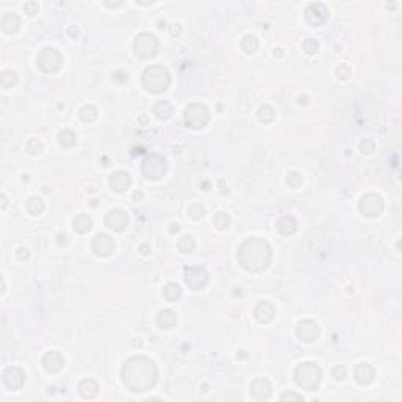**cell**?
Segmentation results:
<instances>
[{
	"instance_id": "9a60e30c",
	"label": "cell",
	"mask_w": 402,
	"mask_h": 402,
	"mask_svg": "<svg viewBox=\"0 0 402 402\" xmlns=\"http://www.w3.org/2000/svg\"><path fill=\"white\" fill-rule=\"evenodd\" d=\"M104 222H106V226L115 232H121L126 226H127V222H129V217L124 211L121 209H110L107 214H106V218H104Z\"/></svg>"
},
{
	"instance_id": "f6af8a7d",
	"label": "cell",
	"mask_w": 402,
	"mask_h": 402,
	"mask_svg": "<svg viewBox=\"0 0 402 402\" xmlns=\"http://www.w3.org/2000/svg\"><path fill=\"white\" fill-rule=\"evenodd\" d=\"M16 256H18L19 261H27L29 256H30V252H29V249H25V247H19L18 252H16Z\"/></svg>"
},
{
	"instance_id": "f5cc1de1",
	"label": "cell",
	"mask_w": 402,
	"mask_h": 402,
	"mask_svg": "<svg viewBox=\"0 0 402 402\" xmlns=\"http://www.w3.org/2000/svg\"><path fill=\"white\" fill-rule=\"evenodd\" d=\"M164 27H165V21H164V22L160 21V22H159V29H164Z\"/></svg>"
},
{
	"instance_id": "30bf717a",
	"label": "cell",
	"mask_w": 402,
	"mask_h": 402,
	"mask_svg": "<svg viewBox=\"0 0 402 402\" xmlns=\"http://www.w3.org/2000/svg\"><path fill=\"white\" fill-rule=\"evenodd\" d=\"M383 207H385L383 200L380 195H377V193H366V195L361 197V200L358 203L360 212L365 217H369V218L379 217L383 212Z\"/></svg>"
},
{
	"instance_id": "52a82bcc",
	"label": "cell",
	"mask_w": 402,
	"mask_h": 402,
	"mask_svg": "<svg viewBox=\"0 0 402 402\" xmlns=\"http://www.w3.org/2000/svg\"><path fill=\"white\" fill-rule=\"evenodd\" d=\"M167 170H168L167 159L160 154H151L141 162V175L151 181L162 179L167 175Z\"/></svg>"
},
{
	"instance_id": "f35d334b",
	"label": "cell",
	"mask_w": 402,
	"mask_h": 402,
	"mask_svg": "<svg viewBox=\"0 0 402 402\" xmlns=\"http://www.w3.org/2000/svg\"><path fill=\"white\" fill-rule=\"evenodd\" d=\"M27 151L30 152V154H33V155H38V154H41V151H43V143L38 138H32L29 143H27Z\"/></svg>"
},
{
	"instance_id": "d6a6232c",
	"label": "cell",
	"mask_w": 402,
	"mask_h": 402,
	"mask_svg": "<svg viewBox=\"0 0 402 402\" xmlns=\"http://www.w3.org/2000/svg\"><path fill=\"white\" fill-rule=\"evenodd\" d=\"M79 116H81V120L84 123H93L98 118V110H96L95 106H92V104H87V106H84L81 109Z\"/></svg>"
},
{
	"instance_id": "cb8c5ba5",
	"label": "cell",
	"mask_w": 402,
	"mask_h": 402,
	"mask_svg": "<svg viewBox=\"0 0 402 402\" xmlns=\"http://www.w3.org/2000/svg\"><path fill=\"white\" fill-rule=\"evenodd\" d=\"M99 391V386L96 383L95 379H84L81 383H79V393L84 399H93L96 397Z\"/></svg>"
},
{
	"instance_id": "4316f807",
	"label": "cell",
	"mask_w": 402,
	"mask_h": 402,
	"mask_svg": "<svg viewBox=\"0 0 402 402\" xmlns=\"http://www.w3.org/2000/svg\"><path fill=\"white\" fill-rule=\"evenodd\" d=\"M162 294H164V299L167 302L175 303V302H178L181 299V297H183V289H181V286L178 283H168V284H165Z\"/></svg>"
},
{
	"instance_id": "7bdbcfd3",
	"label": "cell",
	"mask_w": 402,
	"mask_h": 402,
	"mask_svg": "<svg viewBox=\"0 0 402 402\" xmlns=\"http://www.w3.org/2000/svg\"><path fill=\"white\" fill-rule=\"evenodd\" d=\"M336 74H338V79H349V75H351V68L347 66V64H341V66L336 69Z\"/></svg>"
},
{
	"instance_id": "83f0119b",
	"label": "cell",
	"mask_w": 402,
	"mask_h": 402,
	"mask_svg": "<svg viewBox=\"0 0 402 402\" xmlns=\"http://www.w3.org/2000/svg\"><path fill=\"white\" fill-rule=\"evenodd\" d=\"M58 143H60V146L66 148V149L74 148L77 143V137L72 131H69V129H63V131L58 134Z\"/></svg>"
},
{
	"instance_id": "7c38bea8",
	"label": "cell",
	"mask_w": 402,
	"mask_h": 402,
	"mask_svg": "<svg viewBox=\"0 0 402 402\" xmlns=\"http://www.w3.org/2000/svg\"><path fill=\"white\" fill-rule=\"evenodd\" d=\"M295 332H297V338L303 343H313L319 338V326L311 319L300 320Z\"/></svg>"
},
{
	"instance_id": "ee69618b",
	"label": "cell",
	"mask_w": 402,
	"mask_h": 402,
	"mask_svg": "<svg viewBox=\"0 0 402 402\" xmlns=\"http://www.w3.org/2000/svg\"><path fill=\"white\" fill-rule=\"evenodd\" d=\"M333 377H335L336 380H343V379L346 377V368H344L343 365L335 366V368H333Z\"/></svg>"
},
{
	"instance_id": "277c9868",
	"label": "cell",
	"mask_w": 402,
	"mask_h": 402,
	"mask_svg": "<svg viewBox=\"0 0 402 402\" xmlns=\"http://www.w3.org/2000/svg\"><path fill=\"white\" fill-rule=\"evenodd\" d=\"M294 379H295V383L300 388H303V390L314 391L317 390V386L320 383L322 372L316 363L306 361V363H300V365L295 368Z\"/></svg>"
},
{
	"instance_id": "d4e9b609",
	"label": "cell",
	"mask_w": 402,
	"mask_h": 402,
	"mask_svg": "<svg viewBox=\"0 0 402 402\" xmlns=\"http://www.w3.org/2000/svg\"><path fill=\"white\" fill-rule=\"evenodd\" d=\"M277 229L281 232L283 236H292L297 231V222L295 218L291 215H284L277 222Z\"/></svg>"
},
{
	"instance_id": "b9f144b4",
	"label": "cell",
	"mask_w": 402,
	"mask_h": 402,
	"mask_svg": "<svg viewBox=\"0 0 402 402\" xmlns=\"http://www.w3.org/2000/svg\"><path fill=\"white\" fill-rule=\"evenodd\" d=\"M38 10H40V7H38L36 2H27V4L24 5V11L27 13L29 16H35L36 13H38Z\"/></svg>"
},
{
	"instance_id": "603a6c76",
	"label": "cell",
	"mask_w": 402,
	"mask_h": 402,
	"mask_svg": "<svg viewBox=\"0 0 402 402\" xmlns=\"http://www.w3.org/2000/svg\"><path fill=\"white\" fill-rule=\"evenodd\" d=\"M152 113L160 121H167L173 115V107L168 101H157L152 107Z\"/></svg>"
},
{
	"instance_id": "ba28073f",
	"label": "cell",
	"mask_w": 402,
	"mask_h": 402,
	"mask_svg": "<svg viewBox=\"0 0 402 402\" xmlns=\"http://www.w3.org/2000/svg\"><path fill=\"white\" fill-rule=\"evenodd\" d=\"M211 120V113L203 104H190L184 110V124L190 129H203Z\"/></svg>"
},
{
	"instance_id": "ac0fdd59",
	"label": "cell",
	"mask_w": 402,
	"mask_h": 402,
	"mask_svg": "<svg viewBox=\"0 0 402 402\" xmlns=\"http://www.w3.org/2000/svg\"><path fill=\"white\" fill-rule=\"evenodd\" d=\"M272 385L267 379H255L250 385V394L255 400H266L270 397Z\"/></svg>"
},
{
	"instance_id": "3957f363",
	"label": "cell",
	"mask_w": 402,
	"mask_h": 402,
	"mask_svg": "<svg viewBox=\"0 0 402 402\" xmlns=\"http://www.w3.org/2000/svg\"><path fill=\"white\" fill-rule=\"evenodd\" d=\"M141 85L145 87L146 92L152 95H160L167 92L172 85L170 72L160 64H151L141 74Z\"/></svg>"
},
{
	"instance_id": "f907efd6",
	"label": "cell",
	"mask_w": 402,
	"mask_h": 402,
	"mask_svg": "<svg viewBox=\"0 0 402 402\" xmlns=\"http://www.w3.org/2000/svg\"><path fill=\"white\" fill-rule=\"evenodd\" d=\"M68 33H69L72 38H75V35H77V29H74V27H69V29H68Z\"/></svg>"
},
{
	"instance_id": "4dcf8cb0",
	"label": "cell",
	"mask_w": 402,
	"mask_h": 402,
	"mask_svg": "<svg viewBox=\"0 0 402 402\" xmlns=\"http://www.w3.org/2000/svg\"><path fill=\"white\" fill-rule=\"evenodd\" d=\"M195 247H197L195 239H193L192 236H189V234L187 236H183V237L178 240V250L181 253L189 255V253H192L193 250H195Z\"/></svg>"
},
{
	"instance_id": "ffe728a7",
	"label": "cell",
	"mask_w": 402,
	"mask_h": 402,
	"mask_svg": "<svg viewBox=\"0 0 402 402\" xmlns=\"http://www.w3.org/2000/svg\"><path fill=\"white\" fill-rule=\"evenodd\" d=\"M374 377H375V372H374V368L368 363H360V365L355 368V380L360 383V385H369L374 382Z\"/></svg>"
},
{
	"instance_id": "60d3db41",
	"label": "cell",
	"mask_w": 402,
	"mask_h": 402,
	"mask_svg": "<svg viewBox=\"0 0 402 402\" xmlns=\"http://www.w3.org/2000/svg\"><path fill=\"white\" fill-rule=\"evenodd\" d=\"M280 400L281 402H286V400H294V402H303V397L300 396V394H297V393H284V394H281V397H280Z\"/></svg>"
},
{
	"instance_id": "f546056e",
	"label": "cell",
	"mask_w": 402,
	"mask_h": 402,
	"mask_svg": "<svg viewBox=\"0 0 402 402\" xmlns=\"http://www.w3.org/2000/svg\"><path fill=\"white\" fill-rule=\"evenodd\" d=\"M240 47H242V50L245 52V54H253V52H256L258 47H259L258 38H256L255 35H247V36H244V38H242V41H240Z\"/></svg>"
},
{
	"instance_id": "f1b7e54d",
	"label": "cell",
	"mask_w": 402,
	"mask_h": 402,
	"mask_svg": "<svg viewBox=\"0 0 402 402\" xmlns=\"http://www.w3.org/2000/svg\"><path fill=\"white\" fill-rule=\"evenodd\" d=\"M44 201L40 198V197H32L27 200V203H25V209H27V212L30 215H40L43 214L44 211Z\"/></svg>"
},
{
	"instance_id": "5bb4252c",
	"label": "cell",
	"mask_w": 402,
	"mask_h": 402,
	"mask_svg": "<svg viewBox=\"0 0 402 402\" xmlns=\"http://www.w3.org/2000/svg\"><path fill=\"white\" fill-rule=\"evenodd\" d=\"M92 250L96 256L106 258L112 255V252L115 250V242L110 236L99 232V234H96L92 240Z\"/></svg>"
},
{
	"instance_id": "d590c367",
	"label": "cell",
	"mask_w": 402,
	"mask_h": 402,
	"mask_svg": "<svg viewBox=\"0 0 402 402\" xmlns=\"http://www.w3.org/2000/svg\"><path fill=\"white\" fill-rule=\"evenodd\" d=\"M16 82H18V74L15 71H4L2 75H0V84H2L5 90L16 85Z\"/></svg>"
},
{
	"instance_id": "6da1fadb",
	"label": "cell",
	"mask_w": 402,
	"mask_h": 402,
	"mask_svg": "<svg viewBox=\"0 0 402 402\" xmlns=\"http://www.w3.org/2000/svg\"><path fill=\"white\" fill-rule=\"evenodd\" d=\"M159 379L155 363L143 355H135L124 361L121 369V382L132 393H145L154 388Z\"/></svg>"
},
{
	"instance_id": "8992f818",
	"label": "cell",
	"mask_w": 402,
	"mask_h": 402,
	"mask_svg": "<svg viewBox=\"0 0 402 402\" xmlns=\"http://www.w3.org/2000/svg\"><path fill=\"white\" fill-rule=\"evenodd\" d=\"M36 64L43 72H57L63 66V57L55 47H43L36 55Z\"/></svg>"
},
{
	"instance_id": "8fae6325",
	"label": "cell",
	"mask_w": 402,
	"mask_h": 402,
	"mask_svg": "<svg viewBox=\"0 0 402 402\" xmlns=\"http://www.w3.org/2000/svg\"><path fill=\"white\" fill-rule=\"evenodd\" d=\"M329 18V10L324 4H309L305 10V19L309 25L313 27H320V25L327 21Z\"/></svg>"
},
{
	"instance_id": "7a4b0ae2",
	"label": "cell",
	"mask_w": 402,
	"mask_h": 402,
	"mask_svg": "<svg viewBox=\"0 0 402 402\" xmlns=\"http://www.w3.org/2000/svg\"><path fill=\"white\" fill-rule=\"evenodd\" d=\"M237 261L249 272H263L272 263V247L261 237L245 239L237 249Z\"/></svg>"
},
{
	"instance_id": "ab89813d",
	"label": "cell",
	"mask_w": 402,
	"mask_h": 402,
	"mask_svg": "<svg viewBox=\"0 0 402 402\" xmlns=\"http://www.w3.org/2000/svg\"><path fill=\"white\" fill-rule=\"evenodd\" d=\"M374 149H375V143H374L372 138H365V140L360 141V151L363 154H371Z\"/></svg>"
},
{
	"instance_id": "74e56055",
	"label": "cell",
	"mask_w": 402,
	"mask_h": 402,
	"mask_svg": "<svg viewBox=\"0 0 402 402\" xmlns=\"http://www.w3.org/2000/svg\"><path fill=\"white\" fill-rule=\"evenodd\" d=\"M303 50L308 55H314L319 50V43L314 40V38H308V40H305V43H303Z\"/></svg>"
},
{
	"instance_id": "7dc6e473",
	"label": "cell",
	"mask_w": 402,
	"mask_h": 402,
	"mask_svg": "<svg viewBox=\"0 0 402 402\" xmlns=\"http://www.w3.org/2000/svg\"><path fill=\"white\" fill-rule=\"evenodd\" d=\"M140 252H141V255H149V247H148L146 244L140 245Z\"/></svg>"
},
{
	"instance_id": "bcb514c9",
	"label": "cell",
	"mask_w": 402,
	"mask_h": 402,
	"mask_svg": "<svg viewBox=\"0 0 402 402\" xmlns=\"http://www.w3.org/2000/svg\"><path fill=\"white\" fill-rule=\"evenodd\" d=\"M181 32H183V29H181V24H178V22H175V24H172L170 25V33H172V36H179L181 35Z\"/></svg>"
},
{
	"instance_id": "d6986e66",
	"label": "cell",
	"mask_w": 402,
	"mask_h": 402,
	"mask_svg": "<svg viewBox=\"0 0 402 402\" xmlns=\"http://www.w3.org/2000/svg\"><path fill=\"white\" fill-rule=\"evenodd\" d=\"M43 366L47 372H60L64 368V357L57 351H50L43 357Z\"/></svg>"
},
{
	"instance_id": "836d02e7",
	"label": "cell",
	"mask_w": 402,
	"mask_h": 402,
	"mask_svg": "<svg viewBox=\"0 0 402 402\" xmlns=\"http://www.w3.org/2000/svg\"><path fill=\"white\" fill-rule=\"evenodd\" d=\"M258 120L261 123H272L275 120V110L272 109L269 104H264V106H261L258 110Z\"/></svg>"
},
{
	"instance_id": "7402d4cb",
	"label": "cell",
	"mask_w": 402,
	"mask_h": 402,
	"mask_svg": "<svg viewBox=\"0 0 402 402\" xmlns=\"http://www.w3.org/2000/svg\"><path fill=\"white\" fill-rule=\"evenodd\" d=\"M157 324H159L160 329L170 330V329L176 327L178 316H176L175 311H172V309H162V311H159V314H157Z\"/></svg>"
},
{
	"instance_id": "44dd1931",
	"label": "cell",
	"mask_w": 402,
	"mask_h": 402,
	"mask_svg": "<svg viewBox=\"0 0 402 402\" xmlns=\"http://www.w3.org/2000/svg\"><path fill=\"white\" fill-rule=\"evenodd\" d=\"M0 25H2L4 32L16 33L21 29L22 21H21V18L16 15V13H5V15L2 16V21H0Z\"/></svg>"
},
{
	"instance_id": "4fadbf2b",
	"label": "cell",
	"mask_w": 402,
	"mask_h": 402,
	"mask_svg": "<svg viewBox=\"0 0 402 402\" xmlns=\"http://www.w3.org/2000/svg\"><path fill=\"white\" fill-rule=\"evenodd\" d=\"M2 380L5 383V386L8 390H21L24 382H25V374L21 368H16V366H10L4 371L2 374Z\"/></svg>"
},
{
	"instance_id": "2e32d148",
	"label": "cell",
	"mask_w": 402,
	"mask_h": 402,
	"mask_svg": "<svg viewBox=\"0 0 402 402\" xmlns=\"http://www.w3.org/2000/svg\"><path fill=\"white\" fill-rule=\"evenodd\" d=\"M109 184H110V189L116 193H124L131 189L132 186V179L129 176L126 172H113L109 178Z\"/></svg>"
},
{
	"instance_id": "484cf974",
	"label": "cell",
	"mask_w": 402,
	"mask_h": 402,
	"mask_svg": "<svg viewBox=\"0 0 402 402\" xmlns=\"http://www.w3.org/2000/svg\"><path fill=\"white\" fill-rule=\"evenodd\" d=\"M92 226H93V222L88 214H79L72 220V228L75 232H79V234H85V232L92 229Z\"/></svg>"
},
{
	"instance_id": "816d5d0a",
	"label": "cell",
	"mask_w": 402,
	"mask_h": 402,
	"mask_svg": "<svg viewBox=\"0 0 402 402\" xmlns=\"http://www.w3.org/2000/svg\"><path fill=\"white\" fill-rule=\"evenodd\" d=\"M2 200H4V204H2V209H5V207H7V203H8V201H7V195H2Z\"/></svg>"
},
{
	"instance_id": "1f68e13d",
	"label": "cell",
	"mask_w": 402,
	"mask_h": 402,
	"mask_svg": "<svg viewBox=\"0 0 402 402\" xmlns=\"http://www.w3.org/2000/svg\"><path fill=\"white\" fill-rule=\"evenodd\" d=\"M212 225L218 231L228 229L229 225H231V217H229V214H226V212H218V214H215L214 218H212Z\"/></svg>"
},
{
	"instance_id": "e575fe53",
	"label": "cell",
	"mask_w": 402,
	"mask_h": 402,
	"mask_svg": "<svg viewBox=\"0 0 402 402\" xmlns=\"http://www.w3.org/2000/svg\"><path fill=\"white\" fill-rule=\"evenodd\" d=\"M206 214V209H204V206L200 204V203H193L187 207V215L192 218V220H201Z\"/></svg>"
},
{
	"instance_id": "9c48e42d",
	"label": "cell",
	"mask_w": 402,
	"mask_h": 402,
	"mask_svg": "<svg viewBox=\"0 0 402 402\" xmlns=\"http://www.w3.org/2000/svg\"><path fill=\"white\" fill-rule=\"evenodd\" d=\"M184 281L192 291H201L209 283V275L206 269L200 266H189L184 269Z\"/></svg>"
},
{
	"instance_id": "8d00e7d4",
	"label": "cell",
	"mask_w": 402,
	"mask_h": 402,
	"mask_svg": "<svg viewBox=\"0 0 402 402\" xmlns=\"http://www.w3.org/2000/svg\"><path fill=\"white\" fill-rule=\"evenodd\" d=\"M286 183L291 189H299L303 183V178L300 173H297V172H289L288 176H286Z\"/></svg>"
},
{
	"instance_id": "681fc988",
	"label": "cell",
	"mask_w": 402,
	"mask_h": 402,
	"mask_svg": "<svg viewBox=\"0 0 402 402\" xmlns=\"http://www.w3.org/2000/svg\"><path fill=\"white\" fill-rule=\"evenodd\" d=\"M143 198V192L141 190H137L135 193H134V200H141Z\"/></svg>"
},
{
	"instance_id": "e0dca14e",
	"label": "cell",
	"mask_w": 402,
	"mask_h": 402,
	"mask_svg": "<svg viewBox=\"0 0 402 402\" xmlns=\"http://www.w3.org/2000/svg\"><path fill=\"white\" fill-rule=\"evenodd\" d=\"M253 316L259 324H269L275 317V306L267 300L259 302L253 309Z\"/></svg>"
},
{
	"instance_id": "c3c4849f",
	"label": "cell",
	"mask_w": 402,
	"mask_h": 402,
	"mask_svg": "<svg viewBox=\"0 0 402 402\" xmlns=\"http://www.w3.org/2000/svg\"><path fill=\"white\" fill-rule=\"evenodd\" d=\"M106 5L109 7V8H118V7H121L123 5V2H106Z\"/></svg>"
},
{
	"instance_id": "5b68a950",
	"label": "cell",
	"mask_w": 402,
	"mask_h": 402,
	"mask_svg": "<svg viewBox=\"0 0 402 402\" xmlns=\"http://www.w3.org/2000/svg\"><path fill=\"white\" fill-rule=\"evenodd\" d=\"M159 40L157 36L149 32H141L135 36L134 40V54L137 58L148 60L152 58L159 52Z\"/></svg>"
}]
</instances>
